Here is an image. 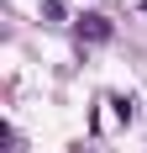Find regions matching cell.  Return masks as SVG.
<instances>
[{
	"label": "cell",
	"mask_w": 147,
	"mask_h": 153,
	"mask_svg": "<svg viewBox=\"0 0 147 153\" xmlns=\"http://www.w3.org/2000/svg\"><path fill=\"white\" fill-rule=\"evenodd\" d=\"M74 32H79V42H110V16H100V11H89V16H79L74 21Z\"/></svg>",
	"instance_id": "1"
},
{
	"label": "cell",
	"mask_w": 147,
	"mask_h": 153,
	"mask_svg": "<svg viewBox=\"0 0 147 153\" xmlns=\"http://www.w3.org/2000/svg\"><path fill=\"white\" fill-rule=\"evenodd\" d=\"M110 106H116V122H126V127L137 122V100H132V95H116Z\"/></svg>",
	"instance_id": "2"
},
{
	"label": "cell",
	"mask_w": 147,
	"mask_h": 153,
	"mask_svg": "<svg viewBox=\"0 0 147 153\" xmlns=\"http://www.w3.org/2000/svg\"><path fill=\"white\" fill-rule=\"evenodd\" d=\"M42 16H53V21H63V5H58V0H42Z\"/></svg>",
	"instance_id": "3"
}]
</instances>
